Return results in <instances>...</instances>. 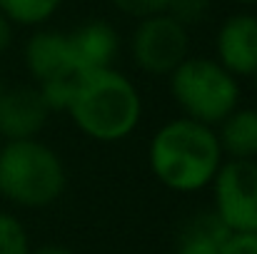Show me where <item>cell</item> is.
<instances>
[{"label": "cell", "instance_id": "cell-1", "mask_svg": "<svg viewBox=\"0 0 257 254\" xmlns=\"http://www.w3.org/2000/svg\"><path fill=\"white\" fill-rule=\"evenodd\" d=\"M220 165L217 132L190 117L163 125L150 142V169L172 192H197L212 184Z\"/></svg>", "mask_w": 257, "mask_h": 254}, {"label": "cell", "instance_id": "cell-2", "mask_svg": "<svg viewBox=\"0 0 257 254\" xmlns=\"http://www.w3.org/2000/svg\"><path fill=\"white\" fill-rule=\"evenodd\" d=\"M68 112L87 137L97 142H117L138 127L143 100L133 80L105 68L83 75Z\"/></svg>", "mask_w": 257, "mask_h": 254}, {"label": "cell", "instance_id": "cell-3", "mask_svg": "<svg viewBox=\"0 0 257 254\" xmlns=\"http://www.w3.org/2000/svg\"><path fill=\"white\" fill-rule=\"evenodd\" d=\"M65 165L48 145L10 140L0 147V194L13 204L40 209L58 202L65 192Z\"/></svg>", "mask_w": 257, "mask_h": 254}, {"label": "cell", "instance_id": "cell-4", "mask_svg": "<svg viewBox=\"0 0 257 254\" xmlns=\"http://www.w3.org/2000/svg\"><path fill=\"white\" fill-rule=\"evenodd\" d=\"M170 92L190 120L220 125L240 102V85L217 60L185 58L170 73Z\"/></svg>", "mask_w": 257, "mask_h": 254}, {"label": "cell", "instance_id": "cell-5", "mask_svg": "<svg viewBox=\"0 0 257 254\" xmlns=\"http://www.w3.org/2000/svg\"><path fill=\"white\" fill-rule=\"evenodd\" d=\"M190 33L168 13L140 18L133 33V58L148 75H170L187 58Z\"/></svg>", "mask_w": 257, "mask_h": 254}, {"label": "cell", "instance_id": "cell-6", "mask_svg": "<svg viewBox=\"0 0 257 254\" xmlns=\"http://www.w3.org/2000/svg\"><path fill=\"white\" fill-rule=\"evenodd\" d=\"M215 212L230 232H257V160H230L215 179Z\"/></svg>", "mask_w": 257, "mask_h": 254}, {"label": "cell", "instance_id": "cell-7", "mask_svg": "<svg viewBox=\"0 0 257 254\" xmlns=\"http://www.w3.org/2000/svg\"><path fill=\"white\" fill-rule=\"evenodd\" d=\"M50 110L38 87H5L0 95V140H33Z\"/></svg>", "mask_w": 257, "mask_h": 254}, {"label": "cell", "instance_id": "cell-8", "mask_svg": "<svg viewBox=\"0 0 257 254\" xmlns=\"http://www.w3.org/2000/svg\"><path fill=\"white\" fill-rule=\"evenodd\" d=\"M217 63L237 75H252L257 70V18L250 13L230 15L217 30Z\"/></svg>", "mask_w": 257, "mask_h": 254}, {"label": "cell", "instance_id": "cell-9", "mask_svg": "<svg viewBox=\"0 0 257 254\" xmlns=\"http://www.w3.org/2000/svg\"><path fill=\"white\" fill-rule=\"evenodd\" d=\"M68 45L73 63L80 70L92 73L112 68V60L120 50V35L105 20H87L85 25L68 33Z\"/></svg>", "mask_w": 257, "mask_h": 254}, {"label": "cell", "instance_id": "cell-10", "mask_svg": "<svg viewBox=\"0 0 257 254\" xmlns=\"http://www.w3.org/2000/svg\"><path fill=\"white\" fill-rule=\"evenodd\" d=\"M23 60L28 73L43 83L68 68H78L73 63L70 55V45H68V33H58V30H38L28 38L25 48H23Z\"/></svg>", "mask_w": 257, "mask_h": 254}, {"label": "cell", "instance_id": "cell-11", "mask_svg": "<svg viewBox=\"0 0 257 254\" xmlns=\"http://www.w3.org/2000/svg\"><path fill=\"white\" fill-rule=\"evenodd\" d=\"M222 155L232 160H255L257 157V110L237 107L222 122L217 132Z\"/></svg>", "mask_w": 257, "mask_h": 254}, {"label": "cell", "instance_id": "cell-12", "mask_svg": "<svg viewBox=\"0 0 257 254\" xmlns=\"http://www.w3.org/2000/svg\"><path fill=\"white\" fill-rule=\"evenodd\" d=\"M230 234V227L217 217V212H202L182 229L175 254H220L222 242Z\"/></svg>", "mask_w": 257, "mask_h": 254}, {"label": "cell", "instance_id": "cell-13", "mask_svg": "<svg viewBox=\"0 0 257 254\" xmlns=\"http://www.w3.org/2000/svg\"><path fill=\"white\" fill-rule=\"evenodd\" d=\"M83 75H85V70L68 68V70H63V73H58V75H53V78H48V80H43L38 85V90H40V95H43V100H45L50 112L53 110H58V112L65 110L68 112L78 87L83 83Z\"/></svg>", "mask_w": 257, "mask_h": 254}, {"label": "cell", "instance_id": "cell-14", "mask_svg": "<svg viewBox=\"0 0 257 254\" xmlns=\"http://www.w3.org/2000/svg\"><path fill=\"white\" fill-rule=\"evenodd\" d=\"M63 0H0V13L13 25H40L58 13Z\"/></svg>", "mask_w": 257, "mask_h": 254}, {"label": "cell", "instance_id": "cell-15", "mask_svg": "<svg viewBox=\"0 0 257 254\" xmlns=\"http://www.w3.org/2000/svg\"><path fill=\"white\" fill-rule=\"evenodd\" d=\"M0 254H30L25 227L8 212H0Z\"/></svg>", "mask_w": 257, "mask_h": 254}, {"label": "cell", "instance_id": "cell-16", "mask_svg": "<svg viewBox=\"0 0 257 254\" xmlns=\"http://www.w3.org/2000/svg\"><path fill=\"white\" fill-rule=\"evenodd\" d=\"M210 8L212 0H168L165 13L190 30L192 25H200L210 15Z\"/></svg>", "mask_w": 257, "mask_h": 254}, {"label": "cell", "instance_id": "cell-17", "mask_svg": "<svg viewBox=\"0 0 257 254\" xmlns=\"http://www.w3.org/2000/svg\"><path fill=\"white\" fill-rule=\"evenodd\" d=\"M120 13L133 15V18H148L155 13H165L168 0H110Z\"/></svg>", "mask_w": 257, "mask_h": 254}, {"label": "cell", "instance_id": "cell-18", "mask_svg": "<svg viewBox=\"0 0 257 254\" xmlns=\"http://www.w3.org/2000/svg\"><path fill=\"white\" fill-rule=\"evenodd\" d=\"M220 254H257V232H232L222 242Z\"/></svg>", "mask_w": 257, "mask_h": 254}, {"label": "cell", "instance_id": "cell-19", "mask_svg": "<svg viewBox=\"0 0 257 254\" xmlns=\"http://www.w3.org/2000/svg\"><path fill=\"white\" fill-rule=\"evenodd\" d=\"M10 43H13V23L0 13V55L10 48Z\"/></svg>", "mask_w": 257, "mask_h": 254}, {"label": "cell", "instance_id": "cell-20", "mask_svg": "<svg viewBox=\"0 0 257 254\" xmlns=\"http://www.w3.org/2000/svg\"><path fill=\"white\" fill-rule=\"evenodd\" d=\"M30 254H73L68 247H63V244H43V247H38L35 252Z\"/></svg>", "mask_w": 257, "mask_h": 254}, {"label": "cell", "instance_id": "cell-21", "mask_svg": "<svg viewBox=\"0 0 257 254\" xmlns=\"http://www.w3.org/2000/svg\"><path fill=\"white\" fill-rule=\"evenodd\" d=\"M235 3H240V5H255L257 0H235Z\"/></svg>", "mask_w": 257, "mask_h": 254}, {"label": "cell", "instance_id": "cell-22", "mask_svg": "<svg viewBox=\"0 0 257 254\" xmlns=\"http://www.w3.org/2000/svg\"><path fill=\"white\" fill-rule=\"evenodd\" d=\"M252 80H255V90H257V70L252 73Z\"/></svg>", "mask_w": 257, "mask_h": 254}, {"label": "cell", "instance_id": "cell-23", "mask_svg": "<svg viewBox=\"0 0 257 254\" xmlns=\"http://www.w3.org/2000/svg\"><path fill=\"white\" fill-rule=\"evenodd\" d=\"M3 90H5V85H3V83H0V95H3Z\"/></svg>", "mask_w": 257, "mask_h": 254}, {"label": "cell", "instance_id": "cell-24", "mask_svg": "<svg viewBox=\"0 0 257 254\" xmlns=\"http://www.w3.org/2000/svg\"><path fill=\"white\" fill-rule=\"evenodd\" d=\"M0 147H3V140H0Z\"/></svg>", "mask_w": 257, "mask_h": 254}]
</instances>
